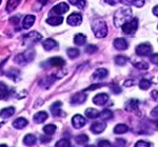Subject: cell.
Segmentation results:
<instances>
[{"label": "cell", "instance_id": "cell-1", "mask_svg": "<svg viewBox=\"0 0 158 147\" xmlns=\"http://www.w3.org/2000/svg\"><path fill=\"white\" fill-rule=\"evenodd\" d=\"M132 15V10L128 7H122L118 10L114 15V23L116 26H122L127 22V20L130 19Z\"/></svg>", "mask_w": 158, "mask_h": 147}, {"label": "cell", "instance_id": "cell-2", "mask_svg": "<svg viewBox=\"0 0 158 147\" xmlns=\"http://www.w3.org/2000/svg\"><path fill=\"white\" fill-rule=\"evenodd\" d=\"M92 30L97 38H104L108 35V26L102 19L95 20L92 25Z\"/></svg>", "mask_w": 158, "mask_h": 147}, {"label": "cell", "instance_id": "cell-3", "mask_svg": "<svg viewBox=\"0 0 158 147\" xmlns=\"http://www.w3.org/2000/svg\"><path fill=\"white\" fill-rule=\"evenodd\" d=\"M34 57H35V52L33 50H29L25 53H23V54H19L18 56H16L15 62L18 63L20 65H23L32 61L34 59Z\"/></svg>", "mask_w": 158, "mask_h": 147}, {"label": "cell", "instance_id": "cell-4", "mask_svg": "<svg viewBox=\"0 0 158 147\" xmlns=\"http://www.w3.org/2000/svg\"><path fill=\"white\" fill-rule=\"evenodd\" d=\"M137 27H138V19L137 18H132L131 20L127 21L126 23L121 26L122 32L126 35H133L136 32Z\"/></svg>", "mask_w": 158, "mask_h": 147}, {"label": "cell", "instance_id": "cell-5", "mask_svg": "<svg viewBox=\"0 0 158 147\" xmlns=\"http://www.w3.org/2000/svg\"><path fill=\"white\" fill-rule=\"evenodd\" d=\"M136 54L138 56H141V57L150 56L152 54V45L148 42L141 43L136 47Z\"/></svg>", "mask_w": 158, "mask_h": 147}, {"label": "cell", "instance_id": "cell-6", "mask_svg": "<svg viewBox=\"0 0 158 147\" xmlns=\"http://www.w3.org/2000/svg\"><path fill=\"white\" fill-rule=\"evenodd\" d=\"M69 25H72V26H78L82 23V16H81L79 13H73L70 16L68 17L67 20Z\"/></svg>", "mask_w": 158, "mask_h": 147}, {"label": "cell", "instance_id": "cell-7", "mask_svg": "<svg viewBox=\"0 0 158 147\" xmlns=\"http://www.w3.org/2000/svg\"><path fill=\"white\" fill-rule=\"evenodd\" d=\"M108 101H109V95L108 93H97V95L93 98V103L98 106L104 105Z\"/></svg>", "mask_w": 158, "mask_h": 147}, {"label": "cell", "instance_id": "cell-8", "mask_svg": "<svg viewBox=\"0 0 158 147\" xmlns=\"http://www.w3.org/2000/svg\"><path fill=\"white\" fill-rule=\"evenodd\" d=\"M85 100H86V95L85 93H76L71 98V103L73 105H79L85 103Z\"/></svg>", "mask_w": 158, "mask_h": 147}, {"label": "cell", "instance_id": "cell-9", "mask_svg": "<svg viewBox=\"0 0 158 147\" xmlns=\"http://www.w3.org/2000/svg\"><path fill=\"white\" fill-rule=\"evenodd\" d=\"M85 123H86L85 119L83 118V117L81 116V115H75L72 118V124H73V126L75 128H77V129L82 128L83 126L85 125Z\"/></svg>", "mask_w": 158, "mask_h": 147}, {"label": "cell", "instance_id": "cell-10", "mask_svg": "<svg viewBox=\"0 0 158 147\" xmlns=\"http://www.w3.org/2000/svg\"><path fill=\"white\" fill-rule=\"evenodd\" d=\"M113 44H114V47L118 50H124L128 49V46H129L127 40L123 39V38H117V39L114 40Z\"/></svg>", "mask_w": 158, "mask_h": 147}, {"label": "cell", "instance_id": "cell-11", "mask_svg": "<svg viewBox=\"0 0 158 147\" xmlns=\"http://www.w3.org/2000/svg\"><path fill=\"white\" fill-rule=\"evenodd\" d=\"M42 39V36L37 32H32V33H29L27 35L24 36V41H27L30 43H35L39 40Z\"/></svg>", "mask_w": 158, "mask_h": 147}, {"label": "cell", "instance_id": "cell-12", "mask_svg": "<svg viewBox=\"0 0 158 147\" xmlns=\"http://www.w3.org/2000/svg\"><path fill=\"white\" fill-rule=\"evenodd\" d=\"M69 10H70V7H69L68 4L64 3V2H61V3L57 4V6H55L53 7L52 12L57 15H62V14H64V13H67Z\"/></svg>", "mask_w": 158, "mask_h": 147}, {"label": "cell", "instance_id": "cell-13", "mask_svg": "<svg viewBox=\"0 0 158 147\" xmlns=\"http://www.w3.org/2000/svg\"><path fill=\"white\" fill-rule=\"evenodd\" d=\"M104 129H106V124L103 122H96V123L92 124V126H91V131L93 133H96V135L101 133Z\"/></svg>", "mask_w": 158, "mask_h": 147}, {"label": "cell", "instance_id": "cell-14", "mask_svg": "<svg viewBox=\"0 0 158 147\" xmlns=\"http://www.w3.org/2000/svg\"><path fill=\"white\" fill-rule=\"evenodd\" d=\"M49 64L51 66H54V67H62L65 65V61L60 57H54V58H51L49 60Z\"/></svg>", "mask_w": 158, "mask_h": 147}, {"label": "cell", "instance_id": "cell-15", "mask_svg": "<svg viewBox=\"0 0 158 147\" xmlns=\"http://www.w3.org/2000/svg\"><path fill=\"white\" fill-rule=\"evenodd\" d=\"M35 19L36 18H35V16H33V15H27V16H25L23 20H22V27L25 30H29L30 27L34 24Z\"/></svg>", "mask_w": 158, "mask_h": 147}, {"label": "cell", "instance_id": "cell-16", "mask_svg": "<svg viewBox=\"0 0 158 147\" xmlns=\"http://www.w3.org/2000/svg\"><path fill=\"white\" fill-rule=\"evenodd\" d=\"M108 74L109 72L106 68H98V70H96L95 73L93 74V78L95 80H102L108 76Z\"/></svg>", "mask_w": 158, "mask_h": 147}, {"label": "cell", "instance_id": "cell-17", "mask_svg": "<svg viewBox=\"0 0 158 147\" xmlns=\"http://www.w3.org/2000/svg\"><path fill=\"white\" fill-rule=\"evenodd\" d=\"M63 21V18L58 15V16H53V17H50V18L47 19V23L50 24V25H53V26H57V25H60L62 23Z\"/></svg>", "mask_w": 158, "mask_h": 147}, {"label": "cell", "instance_id": "cell-18", "mask_svg": "<svg viewBox=\"0 0 158 147\" xmlns=\"http://www.w3.org/2000/svg\"><path fill=\"white\" fill-rule=\"evenodd\" d=\"M47 119H48V113H45V111H39V113H35L34 118H33V120H34L35 123L40 124V123L44 122V121L47 120Z\"/></svg>", "mask_w": 158, "mask_h": 147}, {"label": "cell", "instance_id": "cell-19", "mask_svg": "<svg viewBox=\"0 0 158 147\" xmlns=\"http://www.w3.org/2000/svg\"><path fill=\"white\" fill-rule=\"evenodd\" d=\"M42 46L45 50H52L53 49H55V47L57 46V42H56L54 39L49 38V39H45L44 41H43Z\"/></svg>", "mask_w": 158, "mask_h": 147}, {"label": "cell", "instance_id": "cell-20", "mask_svg": "<svg viewBox=\"0 0 158 147\" xmlns=\"http://www.w3.org/2000/svg\"><path fill=\"white\" fill-rule=\"evenodd\" d=\"M124 6H135L136 7H142L144 6V0H121Z\"/></svg>", "mask_w": 158, "mask_h": 147}, {"label": "cell", "instance_id": "cell-21", "mask_svg": "<svg viewBox=\"0 0 158 147\" xmlns=\"http://www.w3.org/2000/svg\"><path fill=\"white\" fill-rule=\"evenodd\" d=\"M27 125V120L24 118H18L13 122V126L17 129H22Z\"/></svg>", "mask_w": 158, "mask_h": 147}, {"label": "cell", "instance_id": "cell-22", "mask_svg": "<svg viewBox=\"0 0 158 147\" xmlns=\"http://www.w3.org/2000/svg\"><path fill=\"white\" fill-rule=\"evenodd\" d=\"M15 113V108L11 106V107H6V108H3L1 111H0V117L3 119H7L10 117H12L13 115Z\"/></svg>", "mask_w": 158, "mask_h": 147}, {"label": "cell", "instance_id": "cell-23", "mask_svg": "<svg viewBox=\"0 0 158 147\" xmlns=\"http://www.w3.org/2000/svg\"><path fill=\"white\" fill-rule=\"evenodd\" d=\"M61 105H62V103L60 102V101H56L55 103H53L52 106H51V113H53V116H59L60 115V107Z\"/></svg>", "mask_w": 158, "mask_h": 147}, {"label": "cell", "instance_id": "cell-24", "mask_svg": "<svg viewBox=\"0 0 158 147\" xmlns=\"http://www.w3.org/2000/svg\"><path fill=\"white\" fill-rule=\"evenodd\" d=\"M55 81V78L53 77V76H49V77H45L44 79H42L41 81L39 82L40 86H42V87H50L51 85H52V83Z\"/></svg>", "mask_w": 158, "mask_h": 147}, {"label": "cell", "instance_id": "cell-25", "mask_svg": "<svg viewBox=\"0 0 158 147\" xmlns=\"http://www.w3.org/2000/svg\"><path fill=\"white\" fill-rule=\"evenodd\" d=\"M20 1H21V0H9V1H7V4H6V12L12 13L17 6H19Z\"/></svg>", "mask_w": 158, "mask_h": 147}, {"label": "cell", "instance_id": "cell-26", "mask_svg": "<svg viewBox=\"0 0 158 147\" xmlns=\"http://www.w3.org/2000/svg\"><path fill=\"white\" fill-rule=\"evenodd\" d=\"M137 105H138V101H137V100H134V99H131V100H129V101H128V103L126 104V109H127V110H129V111L136 110V109H138Z\"/></svg>", "mask_w": 158, "mask_h": 147}, {"label": "cell", "instance_id": "cell-27", "mask_svg": "<svg viewBox=\"0 0 158 147\" xmlns=\"http://www.w3.org/2000/svg\"><path fill=\"white\" fill-rule=\"evenodd\" d=\"M86 41V37L83 34H76V36L74 37V42H75L76 45H83Z\"/></svg>", "mask_w": 158, "mask_h": 147}, {"label": "cell", "instance_id": "cell-28", "mask_svg": "<svg viewBox=\"0 0 158 147\" xmlns=\"http://www.w3.org/2000/svg\"><path fill=\"white\" fill-rule=\"evenodd\" d=\"M85 116L88 117V118L90 119H96L99 117V111L97 109H95V108H88V109L85 110Z\"/></svg>", "mask_w": 158, "mask_h": 147}, {"label": "cell", "instance_id": "cell-29", "mask_svg": "<svg viewBox=\"0 0 158 147\" xmlns=\"http://www.w3.org/2000/svg\"><path fill=\"white\" fill-rule=\"evenodd\" d=\"M129 130V127L126 125V124H117L114 128V133H118V135H121V133H124Z\"/></svg>", "mask_w": 158, "mask_h": 147}, {"label": "cell", "instance_id": "cell-30", "mask_svg": "<svg viewBox=\"0 0 158 147\" xmlns=\"http://www.w3.org/2000/svg\"><path fill=\"white\" fill-rule=\"evenodd\" d=\"M23 142L27 146H32L36 143V137H35L34 135H31V133L30 135H27L24 137Z\"/></svg>", "mask_w": 158, "mask_h": 147}, {"label": "cell", "instance_id": "cell-31", "mask_svg": "<svg viewBox=\"0 0 158 147\" xmlns=\"http://www.w3.org/2000/svg\"><path fill=\"white\" fill-rule=\"evenodd\" d=\"M43 131H44L45 135L52 136V135H54L56 131V126L54 124H48V125H45L44 127H43Z\"/></svg>", "mask_w": 158, "mask_h": 147}, {"label": "cell", "instance_id": "cell-32", "mask_svg": "<svg viewBox=\"0 0 158 147\" xmlns=\"http://www.w3.org/2000/svg\"><path fill=\"white\" fill-rule=\"evenodd\" d=\"M9 96V88L4 83L0 82V99H6Z\"/></svg>", "mask_w": 158, "mask_h": 147}, {"label": "cell", "instance_id": "cell-33", "mask_svg": "<svg viewBox=\"0 0 158 147\" xmlns=\"http://www.w3.org/2000/svg\"><path fill=\"white\" fill-rule=\"evenodd\" d=\"M99 117H100L102 120H110V119H113V113L110 109H103L99 113Z\"/></svg>", "mask_w": 158, "mask_h": 147}, {"label": "cell", "instance_id": "cell-34", "mask_svg": "<svg viewBox=\"0 0 158 147\" xmlns=\"http://www.w3.org/2000/svg\"><path fill=\"white\" fill-rule=\"evenodd\" d=\"M75 141H76V143L79 144V145H83V144H85L86 142L89 141V137L85 135V133L78 135L77 137H75Z\"/></svg>", "mask_w": 158, "mask_h": 147}, {"label": "cell", "instance_id": "cell-35", "mask_svg": "<svg viewBox=\"0 0 158 147\" xmlns=\"http://www.w3.org/2000/svg\"><path fill=\"white\" fill-rule=\"evenodd\" d=\"M69 2H70L71 4H73V6H77L78 9L80 10H83L86 4L85 0H69Z\"/></svg>", "mask_w": 158, "mask_h": 147}, {"label": "cell", "instance_id": "cell-36", "mask_svg": "<svg viewBox=\"0 0 158 147\" xmlns=\"http://www.w3.org/2000/svg\"><path fill=\"white\" fill-rule=\"evenodd\" d=\"M67 54L69 57L71 58V59H75V58H77L79 54H80V52H79L78 49H74V47H71V49H69L67 50Z\"/></svg>", "mask_w": 158, "mask_h": 147}, {"label": "cell", "instance_id": "cell-37", "mask_svg": "<svg viewBox=\"0 0 158 147\" xmlns=\"http://www.w3.org/2000/svg\"><path fill=\"white\" fill-rule=\"evenodd\" d=\"M151 85H152V82H151V81H149V80H147V79H142L139 82L140 89H143V90L149 89V88L151 87Z\"/></svg>", "mask_w": 158, "mask_h": 147}, {"label": "cell", "instance_id": "cell-38", "mask_svg": "<svg viewBox=\"0 0 158 147\" xmlns=\"http://www.w3.org/2000/svg\"><path fill=\"white\" fill-rule=\"evenodd\" d=\"M127 62H128V59L124 56H117V57H115V63L117 65H119V66L126 65Z\"/></svg>", "mask_w": 158, "mask_h": 147}, {"label": "cell", "instance_id": "cell-39", "mask_svg": "<svg viewBox=\"0 0 158 147\" xmlns=\"http://www.w3.org/2000/svg\"><path fill=\"white\" fill-rule=\"evenodd\" d=\"M55 147H71V143L68 139H61L60 141L56 143Z\"/></svg>", "mask_w": 158, "mask_h": 147}, {"label": "cell", "instance_id": "cell-40", "mask_svg": "<svg viewBox=\"0 0 158 147\" xmlns=\"http://www.w3.org/2000/svg\"><path fill=\"white\" fill-rule=\"evenodd\" d=\"M134 66L136 68H138V70H148L149 68V65H148V63L141 61V62H137V63H134Z\"/></svg>", "mask_w": 158, "mask_h": 147}, {"label": "cell", "instance_id": "cell-41", "mask_svg": "<svg viewBox=\"0 0 158 147\" xmlns=\"http://www.w3.org/2000/svg\"><path fill=\"white\" fill-rule=\"evenodd\" d=\"M134 147H151V144L146 141H138L135 144Z\"/></svg>", "mask_w": 158, "mask_h": 147}, {"label": "cell", "instance_id": "cell-42", "mask_svg": "<svg viewBox=\"0 0 158 147\" xmlns=\"http://www.w3.org/2000/svg\"><path fill=\"white\" fill-rule=\"evenodd\" d=\"M127 142L123 139H117L115 142V147H126Z\"/></svg>", "mask_w": 158, "mask_h": 147}, {"label": "cell", "instance_id": "cell-43", "mask_svg": "<svg viewBox=\"0 0 158 147\" xmlns=\"http://www.w3.org/2000/svg\"><path fill=\"white\" fill-rule=\"evenodd\" d=\"M98 50L97 46L91 44V45H89V46L85 49V52L88 53V54H93V53H96V50Z\"/></svg>", "mask_w": 158, "mask_h": 147}, {"label": "cell", "instance_id": "cell-44", "mask_svg": "<svg viewBox=\"0 0 158 147\" xmlns=\"http://www.w3.org/2000/svg\"><path fill=\"white\" fill-rule=\"evenodd\" d=\"M98 147H113V145H112V144L110 143L109 141L102 140V141H100L98 143Z\"/></svg>", "mask_w": 158, "mask_h": 147}, {"label": "cell", "instance_id": "cell-45", "mask_svg": "<svg viewBox=\"0 0 158 147\" xmlns=\"http://www.w3.org/2000/svg\"><path fill=\"white\" fill-rule=\"evenodd\" d=\"M150 61H151L153 64L158 65V54H154L150 57Z\"/></svg>", "mask_w": 158, "mask_h": 147}, {"label": "cell", "instance_id": "cell-46", "mask_svg": "<svg viewBox=\"0 0 158 147\" xmlns=\"http://www.w3.org/2000/svg\"><path fill=\"white\" fill-rule=\"evenodd\" d=\"M104 1H106L108 4H110V6H116L117 3L121 2V0H104Z\"/></svg>", "mask_w": 158, "mask_h": 147}, {"label": "cell", "instance_id": "cell-47", "mask_svg": "<svg viewBox=\"0 0 158 147\" xmlns=\"http://www.w3.org/2000/svg\"><path fill=\"white\" fill-rule=\"evenodd\" d=\"M101 86H103V84H96V85H91L90 87H88L85 90H92V89H96V88L101 87Z\"/></svg>", "mask_w": 158, "mask_h": 147}, {"label": "cell", "instance_id": "cell-48", "mask_svg": "<svg viewBox=\"0 0 158 147\" xmlns=\"http://www.w3.org/2000/svg\"><path fill=\"white\" fill-rule=\"evenodd\" d=\"M151 96H152V98L154 99V101H158V92L157 90H153Z\"/></svg>", "mask_w": 158, "mask_h": 147}, {"label": "cell", "instance_id": "cell-49", "mask_svg": "<svg viewBox=\"0 0 158 147\" xmlns=\"http://www.w3.org/2000/svg\"><path fill=\"white\" fill-rule=\"evenodd\" d=\"M151 116L152 117H158V106H156V107H155L154 109H152Z\"/></svg>", "mask_w": 158, "mask_h": 147}, {"label": "cell", "instance_id": "cell-50", "mask_svg": "<svg viewBox=\"0 0 158 147\" xmlns=\"http://www.w3.org/2000/svg\"><path fill=\"white\" fill-rule=\"evenodd\" d=\"M133 84H134V81L133 80H127L126 82H124V86H128V87L132 86Z\"/></svg>", "mask_w": 158, "mask_h": 147}, {"label": "cell", "instance_id": "cell-51", "mask_svg": "<svg viewBox=\"0 0 158 147\" xmlns=\"http://www.w3.org/2000/svg\"><path fill=\"white\" fill-rule=\"evenodd\" d=\"M113 93H121L120 87H118V86H115V87L113 88Z\"/></svg>", "mask_w": 158, "mask_h": 147}, {"label": "cell", "instance_id": "cell-52", "mask_svg": "<svg viewBox=\"0 0 158 147\" xmlns=\"http://www.w3.org/2000/svg\"><path fill=\"white\" fill-rule=\"evenodd\" d=\"M49 140H51V136L49 137V138H45L44 136H41V142H42V143H47Z\"/></svg>", "mask_w": 158, "mask_h": 147}, {"label": "cell", "instance_id": "cell-53", "mask_svg": "<svg viewBox=\"0 0 158 147\" xmlns=\"http://www.w3.org/2000/svg\"><path fill=\"white\" fill-rule=\"evenodd\" d=\"M153 14L155 15V16H157L158 17V6H156L153 9Z\"/></svg>", "mask_w": 158, "mask_h": 147}, {"label": "cell", "instance_id": "cell-54", "mask_svg": "<svg viewBox=\"0 0 158 147\" xmlns=\"http://www.w3.org/2000/svg\"><path fill=\"white\" fill-rule=\"evenodd\" d=\"M154 125H155V127H156V129H158V121H155Z\"/></svg>", "mask_w": 158, "mask_h": 147}, {"label": "cell", "instance_id": "cell-55", "mask_svg": "<svg viewBox=\"0 0 158 147\" xmlns=\"http://www.w3.org/2000/svg\"><path fill=\"white\" fill-rule=\"evenodd\" d=\"M0 147H7L6 144H1V145H0Z\"/></svg>", "mask_w": 158, "mask_h": 147}, {"label": "cell", "instance_id": "cell-56", "mask_svg": "<svg viewBox=\"0 0 158 147\" xmlns=\"http://www.w3.org/2000/svg\"><path fill=\"white\" fill-rule=\"evenodd\" d=\"M85 147H95L94 145H88V146H85Z\"/></svg>", "mask_w": 158, "mask_h": 147}, {"label": "cell", "instance_id": "cell-57", "mask_svg": "<svg viewBox=\"0 0 158 147\" xmlns=\"http://www.w3.org/2000/svg\"><path fill=\"white\" fill-rule=\"evenodd\" d=\"M0 3H1V0H0Z\"/></svg>", "mask_w": 158, "mask_h": 147}]
</instances>
